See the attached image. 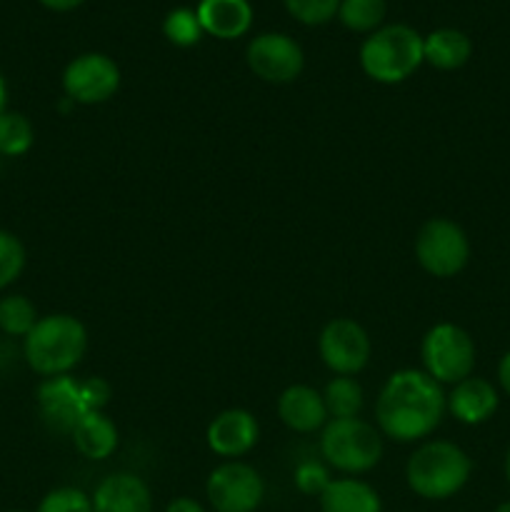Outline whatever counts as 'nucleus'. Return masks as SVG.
<instances>
[{"mask_svg":"<svg viewBox=\"0 0 510 512\" xmlns=\"http://www.w3.org/2000/svg\"><path fill=\"white\" fill-rule=\"evenodd\" d=\"M448 410V395L425 370L405 368L390 375L375 400L380 435L395 443H415L433 433Z\"/></svg>","mask_w":510,"mask_h":512,"instance_id":"obj_1","label":"nucleus"},{"mask_svg":"<svg viewBox=\"0 0 510 512\" xmlns=\"http://www.w3.org/2000/svg\"><path fill=\"white\" fill-rule=\"evenodd\" d=\"M88 350V330L75 315L53 313L38 318L35 328L23 338L25 363L43 378L68 375Z\"/></svg>","mask_w":510,"mask_h":512,"instance_id":"obj_2","label":"nucleus"},{"mask_svg":"<svg viewBox=\"0 0 510 512\" xmlns=\"http://www.w3.org/2000/svg\"><path fill=\"white\" fill-rule=\"evenodd\" d=\"M473 460L450 440L423 443L405 465L408 488L423 500H448L468 485Z\"/></svg>","mask_w":510,"mask_h":512,"instance_id":"obj_3","label":"nucleus"},{"mask_svg":"<svg viewBox=\"0 0 510 512\" xmlns=\"http://www.w3.org/2000/svg\"><path fill=\"white\" fill-rule=\"evenodd\" d=\"M423 63V35L405 23L383 25L360 45V68L375 83H403Z\"/></svg>","mask_w":510,"mask_h":512,"instance_id":"obj_4","label":"nucleus"},{"mask_svg":"<svg viewBox=\"0 0 510 512\" xmlns=\"http://www.w3.org/2000/svg\"><path fill=\"white\" fill-rule=\"evenodd\" d=\"M320 453L340 473H368L383 458V435L360 418H330L320 435Z\"/></svg>","mask_w":510,"mask_h":512,"instance_id":"obj_5","label":"nucleus"},{"mask_svg":"<svg viewBox=\"0 0 510 512\" xmlns=\"http://www.w3.org/2000/svg\"><path fill=\"white\" fill-rule=\"evenodd\" d=\"M423 370L440 385H455L470 378L475 368V343L468 330L455 323H438L420 343Z\"/></svg>","mask_w":510,"mask_h":512,"instance_id":"obj_6","label":"nucleus"},{"mask_svg":"<svg viewBox=\"0 0 510 512\" xmlns=\"http://www.w3.org/2000/svg\"><path fill=\"white\" fill-rule=\"evenodd\" d=\"M415 258L433 278H453L468 265L470 240L450 218H430L415 235Z\"/></svg>","mask_w":510,"mask_h":512,"instance_id":"obj_7","label":"nucleus"},{"mask_svg":"<svg viewBox=\"0 0 510 512\" xmlns=\"http://www.w3.org/2000/svg\"><path fill=\"white\" fill-rule=\"evenodd\" d=\"M205 495L215 512H255L263 505L265 483L253 465L225 460L208 475Z\"/></svg>","mask_w":510,"mask_h":512,"instance_id":"obj_8","label":"nucleus"},{"mask_svg":"<svg viewBox=\"0 0 510 512\" xmlns=\"http://www.w3.org/2000/svg\"><path fill=\"white\" fill-rule=\"evenodd\" d=\"M120 88V68L110 55L83 53L70 60L63 70V90L70 103H108Z\"/></svg>","mask_w":510,"mask_h":512,"instance_id":"obj_9","label":"nucleus"},{"mask_svg":"<svg viewBox=\"0 0 510 512\" xmlns=\"http://www.w3.org/2000/svg\"><path fill=\"white\" fill-rule=\"evenodd\" d=\"M245 63L265 83H293L305 68L298 40L285 33H260L245 48Z\"/></svg>","mask_w":510,"mask_h":512,"instance_id":"obj_10","label":"nucleus"},{"mask_svg":"<svg viewBox=\"0 0 510 512\" xmlns=\"http://www.w3.org/2000/svg\"><path fill=\"white\" fill-rule=\"evenodd\" d=\"M318 353L335 375H350L368 365L370 338L360 323L350 318H335L320 330Z\"/></svg>","mask_w":510,"mask_h":512,"instance_id":"obj_11","label":"nucleus"},{"mask_svg":"<svg viewBox=\"0 0 510 512\" xmlns=\"http://www.w3.org/2000/svg\"><path fill=\"white\" fill-rule=\"evenodd\" d=\"M38 410L43 423L55 433H73L78 420L88 413L83 403V390H80V380L73 375H55V378H45L38 385Z\"/></svg>","mask_w":510,"mask_h":512,"instance_id":"obj_12","label":"nucleus"},{"mask_svg":"<svg viewBox=\"0 0 510 512\" xmlns=\"http://www.w3.org/2000/svg\"><path fill=\"white\" fill-rule=\"evenodd\" d=\"M260 438V425L250 410L230 408L215 415L205 430L208 448L218 458L238 460L255 448Z\"/></svg>","mask_w":510,"mask_h":512,"instance_id":"obj_13","label":"nucleus"},{"mask_svg":"<svg viewBox=\"0 0 510 512\" xmlns=\"http://www.w3.org/2000/svg\"><path fill=\"white\" fill-rule=\"evenodd\" d=\"M93 512H153L148 483L135 473H113L90 495Z\"/></svg>","mask_w":510,"mask_h":512,"instance_id":"obj_14","label":"nucleus"},{"mask_svg":"<svg viewBox=\"0 0 510 512\" xmlns=\"http://www.w3.org/2000/svg\"><path fill=\"white\" fill-rule=\"evenodd\" d=\"M500 395L495 385L485 378H470L460 380L453 385L448 395V410L458 423L463 425H483L498 413Z\"/></svg>","mask_w":510,"mask_h":512,"instance_id":"obj_15","label":"nucleus"},{"mask_svg":"<svg viewBox=\"0 0 510 512\" xmlns=\"http://www.w3.org/2000/svg\"><path fill=\"white\" fill-rule=\"evenodd\" d=\"M278 418L295 433H315L328 423L323 395L310 385H290L278 398Z\"/></svg>","mask_w":510,"mask_h":512,"instance_id":"obj_16","label":"nucleus"},{"mask_svg":"<svg viewBox=\"0 0 510 512\" xmlns=\"http://www.w3.org/2000/svg\"><path fill=\"white\" fill-rule=\"evenodd\" d=\"M195 13L203 33L218 40L243 38L253 25V5L248 0H200Z\"/></svg>","mask_w":510,"mask_h":512,"instance_id":"obj_17","label":"nucleus"},{"mask_svg":"<svg viewBox=\"0 0 510 512\" xmlns=\"http://www.w3.org/2000/svg\"><path fill=\"white\" fill-rule=\"evenodd\" d=\"M75 450L88 460H108L118 450V428L103 410H90L70 433Z\"/></svg>","mask_w":510,"mask_h":512,"instance_id":"obj_18","label":"nucleus"},{"mask_svg":"<svg viewBox=\"0 0 510 512\" xmlns=\"http://www.w3.org/2000/svg\"><path fill=\"white\" fill-rule=\"evenodd\" d=\"M323 512H383L378 490L358 478H338L318 495Z\"/></svg>","mask_w":510,"mask_h":512,"instance_id":"obj_19","label":"nucleus"},{"mask_svg":"<svg viewBox=\"0 0 510 512\" xmlns=\"http://www.w3.org/2000/svg\"><path fill=\"white\" fill-rule=\"evenodd\" d=\"M473 55V43L458 28H438L423 38V60L438 70H458Z\"/></svg>","mask_w":510,"mask_h":512,"instance_id":"obj_20","label":"nucleus"},{"mask_svg":"<svg viewBox=\"0 0 510 512\" xmlns=\"http://www.w3.org/2000/svg\"><path fill=\"white\" fill-rule=\"evenodd\" d=\"M325 408H328L330 418L340 420V418H358V413L363 410V388L355 378L350 375H338V378L330 380L325 385Z\"/></svg>","mask_w":510,"mask_h":512,"instance_id":"obj_21","label":"nucleus"},{"mask_svg":"<svg viewBox=\"0 0 510 512\" xmlns=\"http://www.w3.org/2000/svg\"><path fill=\"white\" fill-rule=\"evenodd\" d=\"M388 5L385 0H340L338 20L353 33H375L383 28Z\"/></svg>","mask_w":510,"mask_h":512,"instance_id":"obj_22","label":"nucleus"},{"mask_svg":"<svg viewBox=\"0 0 510 512\" xmlns=\"http://www.w3.org/2000/svg\"><path fill=\"white\" fill-rule=\"evenodd\" d=\"M38 308L30 298L10 293L0 298V330L10 338H25L38 323Z\"/></svg>","mask_w":510,"mask_h":512,"instance_id":"obj_23","label":"nucleus"},{"mask_svg":"<svg viewBox=\"0 0 510 512\" xmlns=\"http://www.w3.org/2000/svg\"><path fill=\"white\" fill-rule=\"evenodd\" d=\"M35 143V128L23 113L5 110L0 115V155L3 158H20Z\"/></svg>","mask_w":510,"mask_h":512,"instance_id":"obj_24","label":"nucleus"},{"mask_svg":"<svg viewBox=\"0 0 510 512\" xmlns=\"http://www.w3.org/2000/svg\"><path fill=\"white\" fill-rule=\"evenodd\" d=\"M163 35L175 48H193L205 33L193 8H173L163 20Z\"/></svg>","mask_w":510,"mask_h":512,"instance_id":"obj_25","label":"nucleus"},{"mask_svg":"<svg viewBox=\"0 0 510 512\" xmlns=\"http://www.w3.org/2000/svg\"><path fill=\"white\" fill-rule=\"evenodd\" d=\"M25 263H28V253H25L23 240L10 230L0 228V290L10 288L23 275Z\"/></svg>","mask_w":510,"mask_h":512,"instance_id":"obj_26","label":"nucleus"},{"mask_svg":"<svg viewBox=\"0 0 510 512\" xmlns=\"http://www.w3.org/2000/svg\"><path fill=\"white\" fill-rule=\"evenodd\" d=\"M285 10L303 25H325L338 18L340 0H283Z\"/></svg>","mask_w":510,"mask_h":512,"instance_id":"obj_27","label":"nucleus"},{"mask_svg":"<svg viewBox=\"0 0 510 512\" xmlns=\"http://www.w3.org/2000/svg\"><path fill=\"white\" fill-rule=\"evenodd\" d=\"M35 512H93V500L85 490L63 485V488L45 493Z\"/></svg>","mask_w":510,"mask_h":512,"instance_id":"obj_28","label":"nucleus"},{"mask_svg":"<svg viewBox=\"0 0 510 512\" xmlns=\"http://www.w3.org/2000/svg\"><path fill=\"white\" fill-rule=\"evenodd\" d=\"M328 483H330L328 473L315 463L300 465L298 473H295V485H298L300 493L305 495H320Z\"/></svg>","mask_w":510,"mask_h":512,"instance_id":"obj_29","label":"nucleus"},{"mask_svg":"<svg viewBox=\"0 0 510 512\" xmlns=\"http://www.w3.org/2000/svg\"><path fill=\"white\" fill-rule=\"evenodd\" d=\"M80 390H83V403L90 410H103L110 400V385L103 378L80 380Z\"/></svg>","mask_w":510,"mask_h":512,"instance_id":"obj_30","label":"nucleus"},{"mask_svg":"<svg viewBox=\"0 0 510 512\" xmlns=\"http://www.w3.org/2000/svg\"><path fill=\"white\" fill-rule=\"evenodd\" d=\"M165 512H205V508L198 503V500L185 498V495H183V498L170 500L168 508H165Z\"/></svg>","mask_w":510,"mask_h":512,"instance_id":"obj_31","label":"nucleus"},{"mask_svg":"<svg viewBox=\"0 0 510 512\" xmlns=\"http://www.w3.org/2000/svg\"><path fill=\"white\" fill-rule=\"evenodd\" d=\"M38 3L43 5V8L55 10V13H70V10L80 8L85 0H38Z\"/></svg>","mask_w":510,"mask_h":512,"instance_id":"obj_32","label":"nucleus"},{"mask_svg":"<svg viewBox=\"0 0 510 512\" xmlns=\"http://www.w3.org/2000/svg\"><path fill=\"white\" fill-rule=\"evenodd\" d=\"M498 383L503 388V393L510 398V350L500 358L498 363Z\"/></svg>","mask_w":510,"mask_h":512,"instance_id":"obj_33","label":"nucleus"},{"mask_svg":"<svg viewBox=\"0 0 510 512\" xmlns=\"http://www.w3.org/2000/svg\"><path fill=\"white\" fill-rule=\"evenodd\" d=\"M8 110V83H5L3 73H0V115Z\"/></svg>","mask_w":510,"mask_h":512,"instance_id":"obj_34","label":"nucleus"},{"mask_svg":"<svg viewBox=\"0 0 510 512\" xmlns=\"http://www.w3.org/2000/svg\"><path fill=\"white\" fill-rule=\"evenodd\" d=\"M503 468H505V480H508V485H510V448H508V453H505Z\"/></svg>","mask_w":510,"mask_h":512,"instance_id":"obj_35","label":"nucleus"},{"mask_svg":"<svg viewBox=\"0 0 510 512\" xmlns=\"http://www.w3.org/2000/svg\"><path fill=\"white\" fill-rule=\"evenodd\" d=\"M493 512H510V500H505V503H500L498 508H495Z\"/></svg>","mask_w":510,"mask_h":512,"instance_id":"obj_36","label":"nucleus"},{"mask_svg":"<svg viewBox=\"0 0 510 512\" xmlns=\"http://www.w3.org/2000/svg\"><path fill=\"white\" fill-rule=\"evenodd\" d=\"M8 512H28V510H8Z\"/></svg>","mask_w":510,"mask_h":512,"instance_id":"obj_37","label":"nucleus"}]
</instances>
